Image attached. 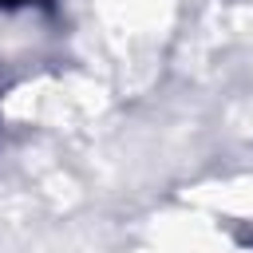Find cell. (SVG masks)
Here are the masks:
<instances>
[{"label":"cell","instance_id":"cell-1","mask_svg":"<svg viewBox=\"0 0 253 253\" xmlns=\"http://www.w3.org/2000/svg\"><path fill=\"white\" fill-rule=\"evenodd\" d=\"M4 8H16V4H28V0H0Z\"/></svg>","mask_w":253,"mask_h":253}]
</instances>
